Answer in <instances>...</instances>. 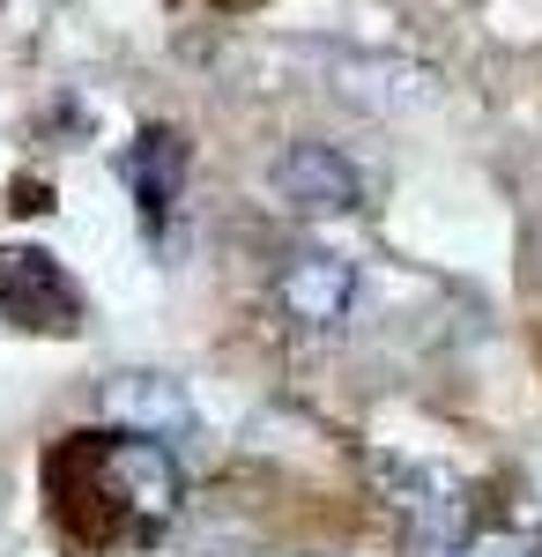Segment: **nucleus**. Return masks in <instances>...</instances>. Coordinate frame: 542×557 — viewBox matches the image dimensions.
I'll return each mask as SVG.
<instances>
[{
  "label": "nucleus",
  "mask_w": 542,
  "mask_h": 557,
  "mask_svg": "<svg viewBox=\"0 0 542 557\" xmlns=\"http://www.w3.org/2000/svg\"><path fill=\"white\" fill-rule=\"evenodd\" d=\"M52 483V520L83 550H120V543H157L178 513V461L164 438L141 431H75L45 461Z\"/></svg>",
  "instance_id": "nucleus-1"
},
{
  "label": "nucleus",
  "mask_w": 542,
  "mask_h": 557,
  "mask_svg": "<svg viewBox=\"0 0 542 557\" xmlns=\"http://www.w3.org/2000/svg\"><path fill=\"white\" fill-rule=\"evenodd\" d=\"M0 312L30 335H75L83 327V298L67 283V268L38 246H8L0 253Z\"/></svg>",
  "instance_id": "nucleus-2"
},
{
  "label": "nucleus",
  "mask_w": 542,
  "mask_h": 557,
  "mask_svg": "<svg viewBox=\"0 0 542 557\" xmlns=\"http://www.w3.org/2000/svg\"><path fill=\"white\" fill-rule=\"evenodd\" d=\"M268 186H275V201H283L291 215H349L357 201H365L357 164H349L342 149H328V141H291V149L275 157Z\"/></svg>",
  "instance_id": "nucleus-3"
},
{
  "label": "nucleus",
  "mask_w": 542,
  "mask_h": 557,
  "mask_svg": "<svg viewBox=\"0 0 542 557\" xmlns=\"http://www.w3.org/2000/svg\"><path fill=\"white\" fill-rule=\"evenodd\" d=\"M275 298L291 312L297 327H342L349 312H357V268L342 253H297L283 260V283H275Z\"/></svg>",
  "instance_id": "nucleus-4"
},
{
  "label": "nucleus",
  "mask_w": 542,
  "mask_h": 557,
  "mask_svg": "<svg viewBox=\"0 0 542 557\" xmlns=\"http://www.w3.org/2000/svg\"><path fill=\"white\" fill-rule=\"evenodd\" d=\"M372 475H379V483H394V506L417 520L431 543H460V535H468V520H476V498H468L460 483H446L439 469H417V461H394V454H379Z\"/></svg>",
  "instance_id": "nucleus-5"
},
{
  "label": "nucleus",
  "mask_w": 542,
  "mask_h": 557,
  "mask_svg": "<svg viewBox=\"0 0 542 557\" xmlns=\"http://www.w3.org/2000/svg\"><path fill=\"white\" fill-rule=\"evenodd\" d=\"M120 172H126V194H134L141 223L164 231V215L178 209V194H186V134L178 127H141L126 141Z\"/></svg>",
  "instance_id": "nucleus-6"
},
{
  "label": "nucleus",
  "mask_w": 542,
  "mask_h": 557,
  "mask_svg": "<svg viewBox=\"0 0 542 557\" xmlns=\"http://www.w3.org/2000/svg\"><path fill=\"white\" fill-rule=\"evenodd\" d=\"M97 401H104L112 424L141 431V438H186V431H194V401H186V386L164 380V372H112Z\"/></svg>",
  "instance_id": "nucleus-7"
},
{
  "label": "nucleus",
  "mask_w": 542,
  "mask_h": 557,
  "mask_svg": "<svg viewBox=\"0 0 542 557\" xmlns=\"http://www.w3.org/2000/svg\"><path fill=\"white\" fill-rule=\"evenodd\" d=\"M460 557H528V543H505V535H498V543H468Z\"/></svg>",
  "instance_id": "nucleus-8"
}]
</instances>
